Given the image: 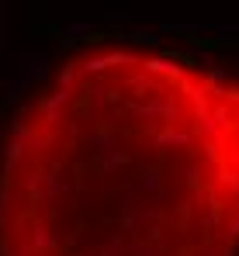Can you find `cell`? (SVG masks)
<instances>
[{
  "label": "cell",
  "mask_w": 239,
  "mask_h": 256,
  "mask_svg": "<svg viewBox=\"0 0 239 256\" xmlns=\"http://www.w3.org/2000/svg\"><path fill=\"white\" fill-rule=\"evenodd\" d=\"M0 256H239V76L101 38L0 138Z\"/></svg>",
  "instance_id": "cell-1"
}]
</instances>
